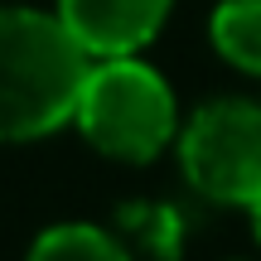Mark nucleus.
<instances>
[{
  "label": "nucleus",
  "instance_id": "f257e3e1",
  "mask_svg": "<svg viewBox=\"0 0 261 261\" xmlns=\"http://www.w3.org/2000/svg\"><path fill=\"white\" fill-rule=\"evenodd\" d=\"M87 58L58 15L0 10V140H34L77 116Z\"/></svg>",
  "mask_w": 261,
  "mask_h": 261
},
{
  "label": "nucleus",
  "instance_id": "f03ea898",
  "mask_svg": "<svg viewBox=\"0 0 261 261\" xmlns=\"http://www.w3.org/2000/svg\"><path fill=\"white\" fill-rule=\"evenodd\" d=\"M77 126L116 160H150L174 140V92L150 63L102 58L77 97Z\"/></svg>",
  "mask_w": 261,
  "mask_h": 261
},
{
  "label": "nucleus",
  "instance_id": "7ed1b4c3",
  "mask_svg": "<svg viewBox=\"0 0 261 261\" xmlns=\"http://www.w3.org/2000/svg\"><path fill=\"white\" fill-rule=\"evenodd\" d=\"M184 174L218 203L252 208L261 198V107L256 102H208L194 112L184 140Z\"/></svg>",
  "mask_w": 261,
  "mask_h": 261
},
{
  "label": "nucleus",
  "instance_id": "20e7f679",
  "mask_svg": "<svg viewBox=\"0 0 261 261\" xmlns=\"http://www.w3.org/2000/svg\"><path fill=\"white\" fill-rule=\"evenodd\" d=\"M169 0H58L68 34L97 58H130L160 34Z\"/></svg>",
  "mask_w": 261,
  "mask_h": 261
},
{
  "label": "nucleus",
  "instance_id": "39448f33",
  "mask_svg": "<svg viewBox=\"0 0 261 261\" xmlns=\"http://www.w3.org/2000/svg\"><path fill=\"white\" fill-rule=\"evenodd\" d=\"M213 44L227 63L261 77V0H223L213 10Z\"/></svg>",
  "mask_w": 261,
  "mask_h": 261
},
{
  "label": "nucleus",
  "instance_id": "423d86ee",
  "mask_svg": "<svg viewBox=\"0 0 261 261\" xmlns=\"http://www.w3.org/2000/svg\"><path fill=\"white\" fill-rule=\"evenodd\" d=\"M29 261H130V256L107 232H97L87 223H68V227H48L34 242Z\"/></svg>",
  "mask_w": 261,
  "mask_h": 261
},
{
  "label": "nucleus",
  "instance_id": "0eeeda50",
  "mask_svg": "<svg viewBox=\"0 0 261 261\" xmlns=\"http://www.w3.org/2000/svg\"><path fill=\"white\" fill-rule=\"evenodd\" d=\"M252 232H256V242H261V198L252 203Z\"/></svg>",
  "mask_w": 261,
  "mask_h": 261
}]
</instances>
